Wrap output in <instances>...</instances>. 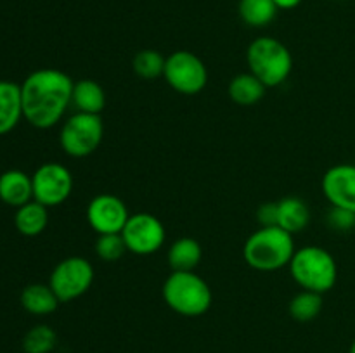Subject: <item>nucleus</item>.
I'll return each mask as SVG.
<instances>
[{
  "instance_id": "bb28decb",
  "label": "nucleus",
  "mask_w": 355,
  "mask_h": 353,
  "mask_svg": "<svg viewBox=\"0 0 355 353\" xmlns=\"http://www.w3.org/2000/svg\"><path fill=\"white\" fill-rule=\"evenodd\" d=\"M257 220L262 227H277V203H266L257 211Z\"/></svg>"
},
{
  "instance_id": "6ab92c4d",
  "label": "nucleus",
  "mask_w": 355,
  "mask_h": 353,
  "mask_svg": "<svg viewBox=\"0 0 355 353\" xmlns=\"http://www.w3.org/2000/svg\"><path fill=\"white\" fill-rule=\"evenodd\" d=\"M47 206H44V204H40L35 199L17 208L16 217H14V225H16L17 232L26 235V237L40 235L45 230V227H47Z\"/></svg>"
},
{
  "instance_id": "9d476101",
  "label": "nucleus",
  "mask_w": 355,
  "mask_h": 353,
  "mask_svg": "<svg viewBox=\"0 0 355 353\" xmlns=\"http://www.w3.org/2000/svg\"><path fill=\"white\" fill-rule=\"evenodd\" d=\"M33 180V199L52 208L64 203L73 190V175L61 163L49 161L37 168Z\"/></svg>"
},
{
  "instance_id": "a878e982",
  "label": "nucleus",
  "mask_w": 355,
  "mask_h": 353,
  "mask_svg": "<svg viewBox=\"0 0 355 353\" xmlns=\"http://www.w3.org/2000/svg\"><path fill=\"white\" fill-rule=\"evenodd\" d=\"M326 224L338 232H349L355 228V213L343 208L331 206V210L326 215Z\"/></svg>"
},
{
  "instance_id": "2eb2a0df",
  "label": "nucleus",
  "mask_w": 355,
  "mask_h": 353,
  "mask_svg": "<svg viewBox=\"0 0 355 353\" xmlns=\"http://www.w3.org/2000/svg\"><path fill=\"white\" fill-rule=\"evenodd\" d=\"M71 104L78 113L101 114L106 106V93L96 80H80L73 85Z\"/></svg>"
},
{
  "instance_id": "423d86ee",
  "label": "nucleus",
  "mask_w": 355,
  "mask_h": 353,
  "mask_svg": "<svg viewBox=\"0 0 355 353\" xmlns=\"http://www.w3.org/2000/svg\"><path fill=\"white\" fill-rule=\"evenodd\" d=\"M104 125L101 114L78 113L64 121L59 134V144L61 149L71 158H87L103 142Z\"/></svg>"
},
{
  "instance_id": "7ed1b4c3",
  "label": "nucleus",
  "mask_w": 355,
  "mask_h": 353,
  "mask_svg": "<svg viewBox=\"0 0 355 353\" xmlns=\"http://www.w3.org/2000/svg\"><path fill=\"white\" fill-rule=\"evenodd\" d=\"M290 273L302 289L324 294L335 287L338 266L328 249L309 244L295 251L290 262Z\"/></svg>"
},
{
  "instance_id": "412c9836",
  "label": "nucleus",
  "mask_w": 355,
  "mask_h": 353,
  "mask_svg": "<svg viewBox=\"0 0 355 353\" xmlns=\"http://www.w3.org/2000/svg\"><path fill=\"white\" fill-rule=\"evenodd\" d=\"M274 0H239V16L252 28H263L274 21L277 14Z\"/></svg>"
},
{
  "instance_id": "9b49d317",
  "label": "nucleus",
  "mask_w": 355,
  "mask_h": 353,
  "mask_svg": "<svg viewBox=\"0 0 355 353\" xmlns=\"http://www.w3.org/2000/svg\"><path fill=\"white\" fill-rule=\"evenodd\" d=\"M128 217L125 203L113 194H99L87 206V221L97 235L121 234Z\"/></svg>"
},
{
  "instance_id": "20e7f679",
  "label": "nucleus",
  "mask_w": 355,
  "mask_h": 353,
  "mask_svg": "<svg viewBox=\"0 0 355 353\" xmlns=\"http://www.w3.org/2000/svg\"><path fill=\"white\" fill-rule=\"evenodd\" d=\"M163 300L182 317H200L211 307V289L203 277L193 272L173 270L163 282Z\"/></svg>"
},
{
  "instance_id": "5701e85b",
  "label": "nucleus",
  "mask_w": 355,
  "mask_h": 353,
  "mask_svg": "<svg viewBox=\"0 0 355 353\" xmlns=\"http://www.w3.org/2000/svg\"><path fill=\"white\" fill-rule=\"evenodd\" d=\"M165 61L162 52L153 51V48H144V51L137 52L132 59V69L137 76L142 80H156L163 76L165 71Z\"/></svg>"
},
{
  "instance_id": "6e6552de",
  "label": "nucleus",
  "mask_w": 355,
  "mask_h": 353,
  "mask_svg": "<svg viewBox=\"0 0 355 353\" xmlns=\"http://www.w3.org/2000/svg\"><path fill=\"white\" fill-rule=\"evenodd\" d=\"M163 76L166 83L182 96H196L208 83L207 66L189 51L172 52L165 61Z\"/></svg>"
},
{
  "instance_id": "f257e3e1",
  "label": "nucleus",
  "mask_w": 355,
  "mask_h": 353,
  "mask_svg": "<svg viewBox=\"0 0 355 353\" xmlns=\"http://www.w3.org/2000/svg\"><path fill=\"white\" fill-rule=\"evenodd\" d=\"M71 76L61 69H37L21 85L23 118L40 130L58 125L71 104Z\"/></svg>"
},
{
  "instance_id": "f3484780",
  "label": "nucleus",
  "mask_w": 355,
  "mask_h": 353,
  "mask_svg": "<svg viewBox=\"0 0 355 353\" xmlns=\"http://www.w3.org/2000/svg\"><path fill=\"white\" fill-rule=\"evenodd\" d=\"M267 87L252 73H239L229 82L227 93L239 106H253L266 96Z\"/></svg>"
},
{
  "instance_id": "4be33fe9",
  "label": "nucleus",
  "mask_w": 355,
  "mask_h": 353,
  "mask_svg": "<svg viewBox=\"0 0 355 353\" xmlns=\"http://www.w3.org/2000/svg\"><path fill=\"white\" fill-rule=\"evenodd\" d=\"M322 294L314 291L302 289L293 300L290 301V315L298 322H311L321 314Z\"/></svg>"
},
{
  "instance_id": "cd10ccee",
  "label": "nucleus",
  "mask_w": 355,
  "mask_h": 353,
  "mask_svg": "<svg viewBox=\"0 0 355 353\" xmlns=\"http://www.w3.org/2000/svg\"><path fill=\"white\" fill-rule=\"evenodd\" d=\"M302 0H274V3H276L277 9H284V10H290V9H295V7L300 6Z\"/></svg>"
},
{
  "instance_id": "393cba45",
  "label": "nucleus",
  "mask_w": 355,
  "mask_h": 353,
  "mask_svg": "<svg viewBox=\"0 0 355 353\" xmlns=\"http://www.w3.org/2000/svg\"><path fill=\"white\" fill-rule=\"evenodd\" d=\"M127 251L121 234H103L96 241V253L103 262H118Z\"/></svg>"
},
{
  "instance_id": "a211bd4d",
  "label": "nucleus",
  "mask_w": 355,
  "mask_h": 353,
  "mask_svg": "<svg viewBox=\"0 0 355 353\" xmlns=\"http://www.w3.org/2000/svg\"><path fill=\"white\" fill-rule=\"evenodd\" d=\"M203 249L193 237H180L172 242L168 249V265L179 272H193L201 262Z\"/></svg>"
},
{
  "instance_id": "4468645a",
  "label": "nucleus",
  "mask_w": 355,
  "mask_h": 353,
  "mask_svg": "<svg viewBox=\"0 0 355 353\" xmlns=\"http://www.w3.org/2000/svg\"><path fill=\"white\" fill-rule=\"evenodd\" d=\"M23 118L21 85L0 80V135L9 134Z\"/></svg>"
},
{
  "instance_id": "b1692460",
  "label": "nucleus",
  "mask_w": 355,
  "mask_h": 353,
  "mask_svg": "<svg viewBox=\"0 0 355 353\" xmlns=\"http://www.w3.org/2000/svg\"><path fill=\"white\" fill-rule=\"evenodd\" d=\"M55 343H58V336L54 329L40 324L26 332L23 339V350L26 353H51Z\"/></svg>"
},
{
  "instance_id": "f03ea898",
  "label": "nucleus",
  "mask_w": 355,
  "mask_h": 353,
  "mask_svg": "<svg viewBox=\"0 0 355 353\" xmlns=\"http://www.w3.org/2000/svg\"><path fill=\"white\" fill-rule=\"evenodd\" d=\"M295 251L293 234L281 227H260L246 239L243 258L252 269L274 272L290 265Z\"/></svg>"
},
{
  "instance_id": "ddd939ff",
  "label": "nucleus",
  "mask_w": 355,
  "mask_h": 353,
  "mask_svg": "<svg viewBox=\"0 0 355 353\" xmlns=\"http://www.w3.org/2000/svg\"><path fill=\"white\" fill-rule=\"evenodd\" d=\"M0 199L19 208L33 201V180L21 170H7L0 175Z\"/></svg>"
},
{
  "instance_id": "39448f33",
  "label": "nucleus",
  "mask_w": 355,
  "mask_h": 353,
  "mask_svg": "<svg viewBox=\"0 0 355 353\" xmlns=\"http://www.w3.org/2000/svg\"><path fill=\"white\" fill-rule=\"evenodd\" d=\"M250 73L266 87H277L288 80L293 69V57L283 42L272 37L255 38L246 51Z\"/></svg>"
},
{
  "instance_id": "dca6fc26",
  "label": "nucleus",
  "mask_w": 355,
  "mask_h": 353,
  "mask_svg": "<svg viewBox=\"0 0 355 353\" xmlns=\"http://www.w3.org/2000/svg\"><path fill=\"white\" fill-rule=\"evenodd\" d=\"M311 221V210L298 197H284L277 201V227L290 234L304 230Z\"/></svg>"
},
{
  "instance_id": "0eeeda50",
  "label": "nucleus",
  "mask_w": 355,
  "mask_h": 353,
  "mask_svg": "<svg viewBox=\"0 0 355 353\" xmlns=\"http://www.w3.org/2000/svg\"><path fill=\"white\" fill-rule=\"evenodd\" d=\"M94 282V266L83 256H68L54 266L49 286L61 303H69L90 289Z\"/></svg>"
},
{
  "instance_id": "aec40b11",
  "label": "nucleus",
  "mask_w": 355,
  "mask_h": 353,
  "mask_svg": "<svg viewBox=\"0 0 355 353\" xmlns=\"http://www.w3.org/2000/svg\"><path fill=\"white\" fill-rule=\"evenodd\" d=\"M61 301L54 294L49 284H30L21 293V305L33 315H49L58 310Z\"/></svg>"
},
{
  "instance_id": "f8f14e48",
  "label": "nucleus",
  "mask_w": 355,
  "mask_h": 353,
  "mask_svg": "<svg viewBox=\"0 0 355 353\" xmlns=\"http://www.w3.org/2000/svg\"><path fill=\"white\" fill-rule=\"evenodd\" d=\"M321 187L331 206L355 213V165L342 163L331 166L322 176Z\"/></svg>"
},
{
  "instance_id": "1a4fd4ad",
  "label": "nucleus",
  "mask_w": 355,
  "mask_h": 353,
  "mask_svg": "<svg viewBox=\"0 0 355 353\" xmlns=\"http://www.w3.org/2000/svg\"><path fill=\"white\" fill-rule=\"evenodd\" d=\"M121 237L127 251L141 256L153 255L165 244V225L151 213H135L128 217V221L121 230Z\"/></svg>"
},
{
  "instance_id": "c85d7f7f",
  "label": "nucleus",
  "mask_w": 355,
  "mask_h": 353,
  "mask_svg": "<svg viewBox=\"0 0 355 353\" xmlns=\"http://www.w3.org/2000/svg\"><path fill=\"white\" fill-rule=\"evenodd\" d=\"M349 353H355V339H354V343H352V345H350V350H349Z\"/></svg>"
}]
</instances>
